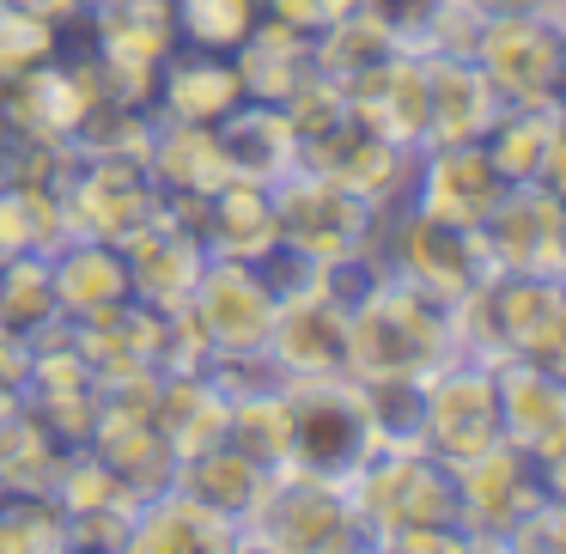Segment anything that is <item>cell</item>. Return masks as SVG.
<instances>
[{
  "instance_id": "1",
  "label": "cell",
  "mask_w": 566,
  "mask_h": 554,
  "mask_svg": "<svg viewBox=\"0 0 566 554\" xmlns=\"http://www.w3.org/2000/svg\"><path fill=\"white\" fill-rule=\"evenodd\" d=\"M451 359H457L451 305L396 281V274H384L347 311V372L359 384H427Z\"/></svg>"
},
{
  "instance_id": "2",
  "label": "cell",
  "mask_w": 566,
  "mask_h": 554,
  "mask_svg": "<svg viewBox=\"0 0 566 554\" xmlns=\"http://www.w3.org/2000/svg\"><path fill=\"white\" fill-rule=\"evenodd\" d=\"M281 396H286V469H293V475L347 481L371 451H378L366 384H359L354 372L286 378Z\"/></svg>"
},
{
  "instance_id": "3",
  "label": "cell",
  "mask_w": 566,
  "mask_h": 554,
  "mask_svg": "<svg viewBox=\"0 0 566 554\" xmlns=\"http://www.w3.org/2000/svg\"><path fill=\"white\" fill-rule=\"evenodd\" d=\"M347 493H354V512L366 524L371 548H384L408 524H457L463 530L451 463H439L420 445H384V451H371L347 475Z\"/></svg>"
},
{
  "instance_id": "4",
  "label": "cell",
  "mask_w": 566,
  "mask_h": 554,
  "mask_svg": "<svg viewBox=\"0 0 566 554\" xmlns=\"http://www.w3.org/2000/svg\"><path fill=\"white\" fill-rule=\"evenodd\" d=\"M451 475H457V512H463L469 548H512L517 524L560 500V469H548L512 439H493L488 451L451 463Z\"/></svg>"
},
{
  "instance_id": "5",
  "label": "cell",
  "mask_w": 566,
  "mask_h": 554,
  "mask_svg": "<svg viewBox=\"0 0 566 554\" xmlns=\"http://www.w3.org/2000/svg\"><path fill=\"white\" fill-rule=\"evenodd\" d=\"M238 548H293V554H347V548H371L366 524L354 512L347 481H323V475H293L281 469L269 488V500L256 505Z\"/></svg>"
},
{
  "instance_id": "6",
  "label": "cell",
  "mask_w": 566,
  "mask_h": 554,
  "mask_svg": "<svg viewBox=\"0 0 566 554\" xmlns=\"http://www.w3.org/2000/svg\"><path fill=\"white\" fill-rule=\"evenodd\" d=\"M378 257L396 281L420 286V293L444 299V305H457L463 293H475L488 281V250H481V238L463 232V226L432 220V213L408 208V201L384 213Z\"/></svg>"
},
{
  "instance_id": "7",
  "label": "cell",
  "mask_w": 566,
  "mask_h": 554,
  "mask_svg": "<svg viewBox=\"0 0 566 554\" xmlns=\"http://www.w3.org/2000/svg\"><path fill=\"white\" fill-rule=\"evenodd\" d=\"M274 220H281L286 244H298L317 262H335V257H354V250H378L384 213L359 189L298 165L293 177L274 184Z\"/></svg>"
},
{
  "instance_id": "8",
  "label": "cell",
  "mask_w": 566,
  "mask_h": 554,
  "mask_svg": "<svg viewBox=\"0 0 566 554\" xmlns=\"http://www.w3.org/2000/svg\"><path fill=\"white\" fill-rule=\"evenodd\" d=\"M469 62L488 74L500 104H560V62H566L560 19H548V13L481 19Z\"/></svg>"
},
{
  "instance_id": "9",
  "label": "cell",
  "mask_w": 566,
  "mask_h": 554,
  "mask_svg": "<svg viewBox=\"0 0 566 554\" xmlns=\"http://www.w3.org/2000/svg\"><path fill=\"white\" fill-rule=\"evenodd\" d=\"M500 439V390H493L488 359H463L439 366L420 384V451L439 463H463V457L488 451Z\"/></svg>"
},
{
  "instance_id": "10",
  "label": "cell",
  "mask_w": 566,
  "mask_h": 554,
  "mask_svg": "<svg viewBox=\"0 0 566 554\" xmlns=\"http://www.w3.org/2000/svg\"><path fill=\"white\" fill-rule=\"evenodd\" d=\"M62 208H67V232L123 244L135 226H147L165 208V196L135 153H80L74 177L62 184Z\"/></svg>"
},
{
  "instance_id": "11",
  "label": "cell",
  "mask_w": 566,
  "mask_h": 554,
  "mask_svg": "<svg viewBox=\"0 0 566 554\" xmlns=\"http://www.w3.org/2000/svg\"><path fill=\"white\" fill-rule=\"evenodd\" d=\"M184 311L196 317L208 354H250V347H269L274 330V293L262 286V274L250 262L232 257H208V269L196 274Z\"/></svg>"
},
{
  "instance_id": "12",
  "label": "cell",
  "mask_w": 566,
  "mask_h": 554,
  "mask_svg": "<svg viewBox=\"0 0 566 554\" xmlns=\"http://www.w3.org/2000/svg\"><path fill=\"white\" fill-rule=\"evenodd\" d=\"M505 189L512 184L500 177V165L488 159L481 140H432L415 159V196H408V208L432 213L444 226H463V232H481V220L500 208Z\"/></svg>"
},
{
  "instance_id": "13",
  "label": "cell",
  "mask_w": 566,
  "mask_h": 554,
  "mask_svg": "<svg viewBox=\"0 0 566 554\" xmlns=\"http://www.w3.org/2000/svg\"><path fill=\"white\" fill-rule=\"evenodd\" d=\"M123 269H128V293L153 311H177L196 286V274L208 269V244L184 213L165 201L147 226L123 238Z\"/></svg>"
},
{
  "instance_id": "14",
  "label": "cell",
  "mask_w": 566,
  "mask_h": 554,
  "mask_svg": "<svg viewBox=\"0 0 566 554\" xmlns=\"http://www.w3.org/2000/svg\"><path fill=\"white\" fill-rule=\"evenodd\" d=\"M560 189L548 184H512L500 196V208L481 220V250L488 269H517V274H560Z\"/></svg>"
},
{
  "instance_id": "15",
  "label": "cell",
  "mask_w": 566,
  "mask_h": 554,
  "mask_svg": "<svg viewBox=\"0 0 566 554\" xmlns=\"http://www.w3.org/2000/svg\"><path fill=\"white\" fill-rule=\"evenodd\" d=\"M493 390H500V439L524 445L548 469H560L566 451V390L560 366L542 359H500L493 366Z\"/></svg>"
},
{
  "instance_id": "16",
  "label": "cell",
  "mask_w": 566,
  "mask_h": 554,
  "mask_svg": "<svg viewBox=\"0 0 566 554\" xmlns=\"http://www.w3.org/2000/svg\"><path fill=\"white\" fill-rule=\"evenodd\" d=\"M189 226L201 232L208 257H232V262H256L262 250L281 238L274 220V189L269 184H244V177H226L213 196L201 201H171Z\"/></svg>"
},
{
  "instance_id": "17",
  "label": "cell",
  "mask_w": 566,
  "mask_h": 554,
  "mask_svg": "<svg viewBox=\"0 0 566 554\" xmlns=\"http://www.w3.org/2000/svg\"><path fill=\"white\" fill-rule=\"evenodd\" d=\"M269 359L281 366V378H329L347 372V311L329 293H298L274 305L269 330Z\"/></svg>"
},
{
  "instance_id": "18",
  "label": "cell",
  "mask_w": 566,
  "mask_h": 554,
  "mask_svg": "<svg viewBox=\"0 0 566 554\" xmlns=\"http://www.w3.org/2000/svg\"><path fill=\"white\" fill-rule=\"evenodd\" d=\"M244 104V80H238L232 55H208V50H184L177 43L159 62V80H153V116L165 123H201L213 128L226 111Z\"/></svg>"
},
{
  "instance_id": "19",
  "label": "cell",
  "mask_w": 566,
  "mask_h": 554,
  "mask_svg": "<svg viewBox=\"0 0 566 554\" xmlns=\"http://www.w3.org/2000/svg\"><path fill=\"white\" fill-rule=\"evenodd\" d=\"M128 548L135 554H220V548H238V524L213 505H201L196 493L171 488L147 493L128 518Z\"/></svg>"
},
{
  "instance_id": "20",
  "label": "cell",
  "mask_w": 566,
  "mask_h": 554,
  "mask_svg": "<svg viewBox=\"0 0 566 554\" xmlns=\"http://www.w3.org/2000/svg\"><path fill=\"white\" fill-rule=\"evenodd\" d=\"M213 140H220V159L232 177L244 184H281V177L298 171V128L281 104H256L244 98L238 111H226L213 123Z\"/></svg>"
},
{
  "instance_id": "21",
  "label": "cell",
  "mask_w": 566,
  "mask_h": 554,
  "mask_svg": "<svg viewBox=\"0 0 566 554\" xmlns=\"http://www.w3.org/2000/svg\"><path fill=\"white\" fill-rule=\"evenodd\" d=\"M232 67H238V80H244V98L281 104V111L298 92H311L323 80L317 43L293 25H274V19H256V31L232 50Z\"/></svg>"
},
{
  "instance_id": "22",
  "label": "cell",
  "mask_w": 566,
  "mask_h": 554,
  "mask_svg": "<svg viewBox=\"0 0 566 554\" xmlns=\"http://www.w3.org/2000/svg\"><path fill=\"white\" fill-rule=\"evenodd\" d=\"M50 281H55V305L67 323L104 317V311L128 305V269H123V244H104V238H80L67 232L50 250Z\"/></svg>"
},
{
  "instance_id": "23",
  "label": "cell",
  "mask_w": 566,
  "mask_h": 554,
  "mask_svg": "<svg viewBox=\"0 0 566 554\" xmlns=\"http://www.w3.org/2000/svg\"><path fill=\"white\" fill-rule=\"evenodd\" d=\"M420 80H427V147L432 140H481L493 116L505 111L469 55H420Z\"/></svg>"
},
{
  "instance_id": "24",
  "label": "cell",
  "mask_w": 566,
  "mask_h": 554,
  "mask_svg": "<svg viewBox=\"0 0 566 554\" xmlns=\"http://www.w3.org/2000/svg\"><path fill=\"white\" fill-rule=\"evenodd\" d=\"M140 165H147V177L159 184L165 201H201V196H213V189L232 177V171H226V159H220L213 128L165 123V116H153L147 147H140Z\"/></svg>"
},
{
  "instance_id": "25",
  "label": "cell",
  "mask_w": 566,
  "mask_h": 554,
  "mask_svg": "<svg viewBox=\"0 0 566 554\" xmlns=\"http://www.w3.org/2000/svg\"><path fill=\"white\" fill-rule=\"evenodd\" d=\"M488 159L505 184H548L560 189V104H505L481 135Z\"/></svg>"
},
{
  "instance_id": "26",
  "label": "cell",
  "mask_w": 566,
  "mask_h": 554,
  "mask_svg": "<svg viewBox=\"0 0 566 554\" xmlns=\"http://www.w3.org/2000/svg\"><path fill=\"white\" fill-rule=\"evenodd\" d=\"M177 488H184V493H196L201 505L226 512L238 530H244L250 518H256V505L269 500L274 469L250 463L244 451H232L226 439H213L208 451H196V457H184V463H177Z\"/></svg>"
},
{
  "instance_id": "27",
  "label": "cell",
  "mask_w": 566,
  "mask_h": 554,
  "mask_svg": "<svg viewBox=\"0 0 566 554\" xmlns=\"http://www.w3.org/2000/svg\"><path fill=\"white\" fill-rule=\"evenodd\" d=\"M92 31V50L116 55V62H147L159 67L177 50V19L171 0H92V13L80 19Z\"/></svg>"
},
{
  "instance_id": "28",
  "label": "cell",
  "mask_w": 566,
  "mask_h": 554,
  "mask_svg": "<svg viewBox=\"0 0 566 554\" xmlns=\"http://www.w3.org/2000/svg\"><path fill=\"white\" fill-rule=\"evenodd\" d=\"M153 420H159V432L171 439L177 463H184V457L208 451V445L226 432V390L201 366L159 372V403H153Z\"/></svg>"
},
{
  "instance_id": "29",
  "label": "cell",
  "mask_w": 566,
  "mask_h": 554,
  "mask_svg": "<svg viewBox=\"0 0 566 554\" xmlns=\"http://www.w3.org/2000/svg\"><path fill=\"white\" fill-rule=\"evenodd\" d=\"M74 451H80V445H67L62 432L38 415V408L19 403L13 415L0 420V488H13V493H55V481H62V469H67V457H74Z\"/></svg>"
},
{
  "instance_id": "30",
  "label": "cell",
  "mask_w": 566,
  "mask_h": 554,
  "mask_svg": "<svg viewBox=\"0 0 566 554\" xmlns=\"http://www.w3.org/2000/svg\"><path fill=\"white\" fill-rule=\"evenodd\" d=\"M86 451L98 457L111 475H123L140 500L177 481V451L159 432V420H98L92 439H86Z\"/></svg>"
},
{
  "instance_id": "31",
  "label": "cell",
  "mask_w": 566,
  "mask_h": 554,
  "mask_svg": "<svg viewBox=\"0 0 566 554\" xmlns=\"http://www.w3.org/2000/svg\"><path fill=\"white\" fill-rule=\"evenodd\" d=\"M67 238L62 189L50 184H0V257H50Z\"/></svg>"
},
{
  "instance_id": "32",
  "label": "cell",
  "mask_w": 566,
  "mask_h": 554,
  "mask_svg": "<svg viewBox=\"0 0 566 554\" xmlns=\"http://www.w3.org/2000/svg\"><path fill=\"white\" fill-rule=\"evenodd\" d=\"M55 323H62V305H55L50 257H0V330L38 342Z\"/></svg>"
},
{
  "instance_id": "33",
  "label": "cell",
  "mask_w": 566,
  "mask_h": 554,
  "mask_svg": "<svg viewBox=\"0 0 566 554\" xmlns=\"http://www.w3.org/2000/svg\"><path fill=\"white\" fill-rule=\"evenodd\" d=\"M232 451H244L250 463L274 469L281 475L286 469V396L281 384L274 390H250V396H232L226 403V432H220Z\"/></svg>"
},
{
  "instance_id": "34",
  "label": "cell",
  "mask_w": 566,
  "mask_h": 554,
  "mask_svg": "<svg viewBox=\"0 0 566 554\" xmlns=\"http://www.w3.org/2000/svg\"><path fill=\"white\" fill-rule=\"evenodd\" d=\"M67 512L55 493H13L0 488V554H62Z\"/></svg>"
},
{
  "instance_id": "35",
  "label": "cell",
  "mask_w": 566,
  "mask_h": 554,
  "mask_svg": "<svg viewBox=\"0 0 566 554\" xmlns=\"http://www.w3.org/2000/svg\"><path fill=\"white\" fill-rule=\"evenodd\" d=\"M171 19H177V43L184 50L232 55L256 31L262 7L256 0H171Z\"/></svg>"
},
{
  "instance_id": "36",
  "label": "cell",
  "mask_w": 566,
  "mask_h": 554,
  "mask_svg": "<svg viewBox=\"0 0 566 554\" xmlns=\"http://www.w3.org/2000/svg\"><path fill=\"white\" fill-rule=\"evenodd\" d=\"M62 25H50V19L38 13H19V7H0V86L19 74H31V67L55 62L62 55Z\"/></svg>"
},
{
  "instance_id": "37",
  "label": "cell",
  "mask_w": 566,
  "mask_h": 554,
  "mask_svg": "<svg viewBox=\"0 0 566 554\" xmlns=\"http://www.w3.org/2000/svg\"><path fill=\"white\" fill-rule=\"evenodd\" d=\"M384 548H402V554H432V548H451V554H469V530L457 524H408L396 530Z\"/></svg>"
},
{
  "instance_id": "38",
  "label": "cell",
  "mask_w": 566,
  "mask_h": 554,
  "mask_svg": "<svg viewBox=\"0 0 566 554\" xmlns=\"http://www.w3.org/2000/svg\"><path fill=\"white\" fill-rule=\"evenodd\" d=\"M25 378H31V342L13 330H0V390L25 396Z\"/></svg>"
},
{
  "instance_id": "39",
  "label": "cell",
  "mask_w": 566,
  "mask_h": 554,
  "mask_svg": "<svg viewBox=\"0 0 566 554\" xmlns=\"http://www.w3.org/2000/svg\"><path fill=\"white\" fill-rule=\"evenodd\" d=\"M0 7H19V13H38V19H50V25H80V19L92 13V0H0Z\"/></svg>"
},
{
  "instance_id": "40",
  "label": "cell",
  "mask_w": 566,
  "mask_h": 554,
  "mask_svg": "<svg viewBox=\"0 0 566 554\" xmlns=\"http://www.w3.org/2000/svg\"><path fill=\"white\" fill-rule=\"evenodd\" d=\"M481 19H500V13H548L560 19V0H469Z\"/></svg>"
},
{
  "instance_id": "41",
  "label": "cell",
  "mask_w": 566,
  "mask_h": 554,
  "mask_svg": "<svg viewBox=\"0 0 566 554\" xmlns=\"http://www.w3.org/2000/svg\"><path fill=\"white\" fill-rule=\"evenodd\" d=\"M19 147H25V135H19V128L7 123V116H0V184L13 177V165H19Z\"/></svg>"
}]
</instances>
